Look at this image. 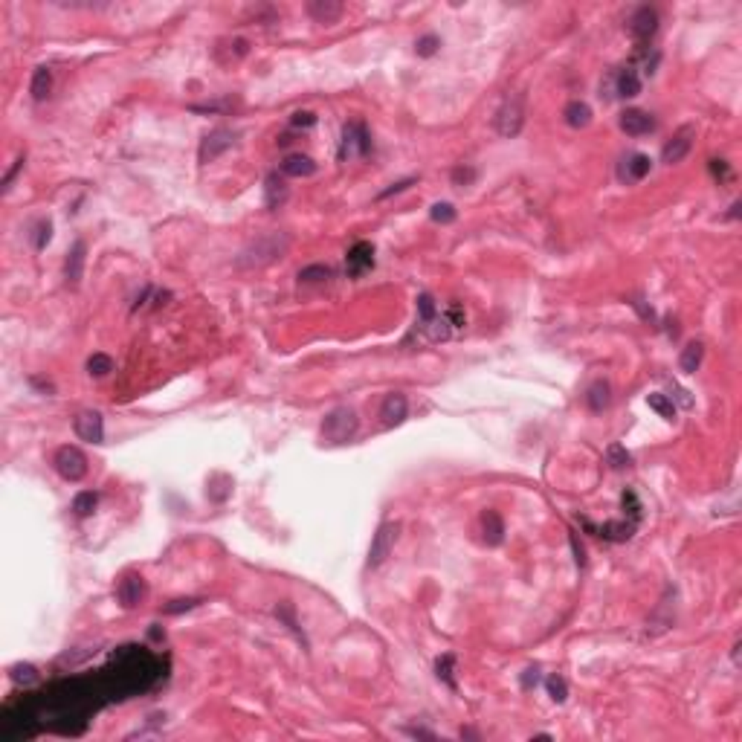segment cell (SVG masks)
<instances>
[{
    "label": "cell",
    "instance_id": "cell-11",
    "mask_svg": "<svg viewBox=\"0 0 742 742\" xmlns=\"http://www.w3.org/2000/svg\"><path fill=\"white\" fill-rule=\"evenodd\" d=\"M374 267V247L369 241H357L348 255H345V273L351 279H360L363 273H369Z\"/></svg>",
    "mask_w": 742,
    "mask_h": 742
},
{
    "label": "cell",
    "instance_id": "cell-22",
    "mask_svg": "<svg viewBox=\"0 0 742 742\" xmlns=\"http://www.w3.org/2000/svg\"><path fill=\"white\" fill-rule=\"evenodd\" d=\"M482 534L487 545H499L505 539V519H501L496 511H485L482 513Z\"/></svg>",
    "mask_w": 742,
    "mask_h": 742
},
{
    "label": "cell",
    "instance_id": "cell-5",
    "mask_svg": "<svg viewBox=\"0 0 742 742\" xmlns=\"http://www.w3.org/2000/svg\"><path fill=\"white\" fill-rule=\"evenodd\" d=\"M525 125V96L516 93L511 99H505V105L499 108L496 113V131L501 136H516Z\"/></svg>",
    "mask_w": 742,
    "mask_h": 742
},
{
    "label": "cell",
    "instance_id": "cell-38",
    "mask_svg": "<svg viewBox=\"0 0 742 742\" xmlns=\"http://www.w3.org/2000/svg\"><path fill=\"white\" fill-rule=\"evenodd\" d=\"M12 682H18V684H35L41 676H38V670L32 667V664H18V667H12Z\"/></svg>",
    "mask_w": 742,
    "mask_h": 742
},
{
    "label": "cell",
    "instance_id": "cell-41",
    "mask_svg": "<svg viewBox=\"0 0 742 742\" xmlns=\"http://www.w3.org/2000/svg\"><path fill=\"white\" fill-rule=\"evenodd\" d=\"M475 177H478V172L473 165H459V169H452V183L456 186H470Z\"/></svg>",
    "mask_w": 742,
    "mask_h": 742
},
{
    "label": "cell",
    "instance_id": "cell-14",
    "mask_svg": "<svg viewBox=\"0 0 742 742\" xmlns=\"http://www.w3.org/2000/svg\"><path fill=\"white\" fill-rule=\"evenodd\" d=\"M406 415H409V400H406V395L392 392V395L383 397V403H380V418H383V423H386V426L403 423Z\"/></svg>",
    "mask_w": 742,
    "mask_h": 742
},
{
    "label": "cell",
    "instance_id": "cell-29",
    "mask_svg": "<svg viewBox=\"0 0 742 742\" xmlns=\"http://www.w3.org/2000/svg\"><path fill=\"white\" fill-rule=\"evenodd\" d=\"M435 676L449 687V690H456L459 684H456V655H441L438 661H435Z\"/></svg>",
    "mask_w": 742,
    "mask_h": 742
},
{
    "label": "cell",
    "instance_id": "cell-6",
    "mask_svg": "<svg viewBox=\"0 0 742 742\" xmlns=\"http://www.w3.org/2000/svg\"><path fill=\"white\" fill-rule=\"evenodd\" d=\"M371 151V139L366 131V122H348L343 128V146H340V160H351V157H366Z\"/></svg>",
    "mask_w": 742,
    "mask_h": 742
},
{
    "label": "cell",
    "instance_id": "cell-36",
    "mask_svg": "<svg viewBox=\"0 0 742 742\" xmlns=\"http://www.w3.org/2000/svg\"><path fill=\"white\" fill-rule=\"evenodd\" d=\"M438 50H441V38H438V35H423V38H418V44H415V53H418L421 58H433Z\"/></svg>",
    "mask_w": 742,
    "mask_h": 742
},
{
    "label": "cell",
    "instance_id": "cell-39",
    "mask_svg": "<svg viewBox=\"0 0 742 742\" xmlns=\"http://www.w3.org/2000/svg\"><path fill=\"white\" fill-rule=\"evenodd\" d=\"M456 215L459 212H456L452 203H435L433 209H429V218H433L435 224H452V221H456Z\"/></svg>",
    "mask_w": 742,
    "mask_h": 742
},
{
    "label": "cell",
    "instance_id": "cell-49",
    "mask_svg": "<svg viewBox=\"0 0 742 742\" xmlns=\"http://www.w3.org/2000/svg\"><path fill=\"white\" fill-rule=\"evenodd\" d=\"M20 169H23V157H18V160H15V165H12V169H9V172H6V177H4V191H6V188H9V183H12V180H15V174H18V172H20Z\"/></svg>",
    "mask_w": 742,
    "mask_h": 742
},
{
    "label": "cell",
    "instance_id": "cell-46",
    "mask_svg": "<svg viewBox=\"0 0 742 742\" xmlns=\"http://www.w3.org/2000/svg\"><path fill=\"white\" fill-rule=\"evenodd\" d=\"M710 174L716 180H728L731 177V169H728V162L725 160H710Z\"/></svg>",
    "mask_w": 742,
    "mask_h": 742
},
{
    "label": "cell",
    "instance_id": "cell-47",
    "mask_svg": "<svg viewBox=\"0 0 742 742\" xmlns=\"http://www.w3.org/2000/svg\"><path fill=\"white\" fill-rule=\"evenodd\" d=\"M537 684H539V670L537 667H528L522 673V690H534Z\"/></svg>",
    "mask_w": 742,
    "mask_h": 742
},
{
    "label": "cell",
    "instance_id": "cell-19",
    "mask_svg": "<svg viewBox=\"0 0 742 742\" xmlns=\"http://www.w3.org/2000/svg\"><path fill=\"white\" fill-rule=\"evenodd\" d=\"M307 15L316 23H337L343 18V4L340 0H310Z\"/></svg>",
    "mask_w": 742,
    "mask_h": 742
},
{
    "label": "cell",
    "instance_id": "cell-40",
    "mask_svg": "<svg viewBox=\"0 0 742 742\" xmlns=\"http://www.w3.org/2000/svg\"><path fill=\"white\" fill-rule=\"evenodd\" d=\"M435 316H438L435 299L429 296V293H421V296H418V319H421V325L429 322V319H435Z\"/></svg>",
    "mask_w": 742,
    "mask_h": 742
},
{
    "label": "cell",
    "instance_id": "cell-7",
    "mask_svg": "<svg viewBox=\"0 0 742 742\" xmlns=\"http://www.w3.org/2000/svg\"><path fill=\"white\" fill-rule=\"evenodd\" d=\"M693 139H696V128H693V125H682V128L673 134V139H667V142H664V148H661V162H664V165H676V162H682V160L690 154V148H693Z\"/></svg>",
    "mask_w": 742,
    "mask_h": 742
},
{
    "label": "cell",
    "instance_id": "cell-2",
    "mask_svg": "<svg viewBox=\"0 0 742 742\" xmlns=\"http://www.w3.org/2000/svg\"><path fill=\"white\" fill-rule=\"evenodd\" d=\"M357 429H360V418L351 406H337V409H331L322 421V438L328 444H345L357 435Z\"/></svg>",
    "mask_w": 742,
    "mask_h": 742
},
{
    "label": "cell",
    "instance_id": "cell-3",
    "mask_svg": "<svg viewBox=\"0 0 742 742\" xmlns=\"http://www.w3.org/2000/svg\"><path fill=\"white\" fill-rule=\"evenodd\" d=\"M53 464H56L58 475L67 478V482H82V478L87 475V456L79 447H70V444L58 447Z\"/></svg>",
    "mask_w": 742,
    "mask_h": 742
},
{
    "label": "cell",
    "instance_id": "cell-30",
    "mask_svg": "<svg viewBox=\"0 0 742 742\" xmlns=\"http://www.w3.org/2000/svg\"><path fill=\"white\" fill-rule=\"evenodd\" d=\"M96 505H99V493L82 490V493H76V499H73V513H76L79 519H87V516L96 511Z\"/></svg>",
    "mask_w": 742,
    "mask_h": 742
},
{
    "label": "cell",
    "instance_id": "cell-51",
    "mask_svg": "<svg viewBox=\"0 0 742 742\" xmlns=\"http://www.w3.org/2000/svg\"><path fill=\"white\" fill-rule=\"evenodd\" d=\"M409 734H412V736H423V739H435L433 731H423V728H409Z\"/></svg>",
    "mask_w": 742,
    "mask_h": 742
},
{
    "label": "cell",
    "instance_id": "cell-13",
    "mask_svg": "<svg viewBox=\"0 0 742 742\" xmlns=\"http://www.w3.org/2000/svg\"><path fill=\"white\" fill-rule=\"evenodd\" d=\"M73 429H76V435L82 441H90V444H102L105 441V421H102L99 412H93V409L79 412L76 421H73Z\"/></svg>",
    "mask_w": 742,
    "mask_h": 742
},
{
    "label": "cell",
    "instance_id": "cell-20",
    "mask_svg": "<svg viewBox=\"0 0 742 742\" xmlns=\"http://www.w3.org/2000/svg\"><path fill=\"white\" fill-rule=\"evenodd\" d=\"M609 403H612V386L603 377L594 380L591 386L586 389V406L591 412H603V409H609Z\"/></svg>",
    "mask_w": 742,
    "mask_h": 742
},
{
    "label": "cell",
    "instance_id": "cell-34",
    "mask_svg": "<svg viewBox=\"0 0 742 742\" xmlns=\"http://www.w3.org/2000/svg\"><path fill=\"white\" fill-rule=\"evenodd\" d=\"M328 279H331V267H325V264H310V267H305L299 273V281L302 284H322Z\"/></svg>",
    "mask_w": 742,
    "mask_h": 742
},
{
    "label": "cell",
    "instance_id": "cell-31",
    "mask_svg": "<svg viewBox=\"0 0 742 742\" xmlns=\"http://www.w3.org/2000/svg\"><path fill=\"white\" fill-rule=\"evenodd\" d=\"M647 403H650V409H655L664 421H673L676 418V403H673V397L670 395H647Z\"/></svg>",
    "mask_w": 742,
    "mask_h": 742
},
{
    "label": "cell",
    "instance_id": "cell-42",
    "mask_svg": "<svg viewBox=\"0 0 742 742\" xmlns=\"http://www.w3.org/2000/svg\"><path fill=\"white\" fill-rule=\"evenodd\" d=\"M50 238H53V224L50 221H41L38 226H35V250H44L46 244H50Z\"/></svg>",
    "mask_w": 742,
    "mask_h": 742
},
{
    "label": "cell",
    "instance_id": "cell-18",
    "mask_svg": "<svg viewBox=\"0 0 742 742\" xmlns=\"http://www.w3.org/2000/svg\"><path fill=\"white\" fill-rule=\"evenodd\" d=\"M84 261H87V244L76 241L73 250H70V255H67V261H64V279H67L70 287H79L82 273H84Z\"/></svg>",
    "mask_w": 742,
    "mask_h": 742
},
{
    "label": "cell",
    "instance_id": "cell-1",
    "mask_svg": "<svg viewBox=\"0 0 742 742\" xmlns=\"http://www.w3.org/2000/svg\"><path fill=\"white\" fill-rule=\"evenodd\" d=\"M287 247H290V238L284 232H270L264 238H258V241H252L241 255H238V267H264L270 261L281 258L287 252Z\"/></svg>",
    "mask_w": 742,
    "mask_h": 742
},
{
    "label": "cell",
    "instance_id": "cell-10",
    "mask_svg": "<svg viewBox=\"0 0 742 742\" xmlns=\"http://www.w3.org/2000/svg\"><path fill=\"white\" fill-rule=\"evenodd\" d=\"M235 146V134L229 128H215L209 131L203 139H200V151H198V160L206 165L212 160H218L224 151H229Z\"/></svg>",
    "mask_w": 742,
    "mask_h": 742
},
{
    "label": "cell",
    "instance_id": "cell-8",
    "mask_svg": "<svg viewBox=\"0 0 742 742\" xmlns=\"http://www.w3.org/2000/svg\"><path fill=\"white\" fill-rule=\"evenodd\" d=\"M655 32H658V12L653 6H638L632 12V18H629V35L641 46H647Z\"/></svg>",
    "mask_w": 742,
    "mask_h": 742
},
{
    "label": "cell",
    "instance_id": "cell-43",
    "mask_svg": "<svg viewBox=\"0 0 742 742\" xmlns=\"http://www.w3.org/2000/svg\"><path fill=\"white\" fill-rule=\"evenodd\" d=\"M200 601L198 597H183V601H172L169 606H162V612L165 615H177V612H183V609H195Z\"/></svg>",
    "mask_w": 742,
    "mask_h": 742
},
{
    "label": "cell",
    "instance_id": "cell-48",
    "mask_svg": "<svg viewBox=\"0 0 742 742\" xmlns=\"http://www.w3.org/2000/svg\"><path fill=\"white\" fill-rule=\"evenodd\" d=\"M415 183V177H409V180H400V183H392V188H386V191H380V198H389V195H395V191H403V188H409Z\"/></svg>",
    "mask_w": 742,
    "mask_h": 742
},
{
    "label": "cell",
    "instance_id": "cell-44",
    "mask_svg": "<svg viewBox=\"0 0 742 742\" xmlns=\"http://www.w3.org/2000/svg\"><path fill=\"white\" fill-rule=\"evenodd\" d=\"M290 125L293 128H310V125H316V113H310V110H296L290 116Z\"/></svg>",
    "mask_w": 742,
    "mask_h": 742
},
{
    "label": "cell",
    "instance_id": "cell-26",
    "mask_svg": "<svg viewBox=\"0 0 742 742\" xmlns=\"http://www.w3.org/2000/svg\"><path fill=\"white\" fill-rule=\"evenodd\" d=\"M264 198H267V206L270 209H276V206H281L284 200H287V183L273 172L270 177H267V183H264Z\"/></svg>",
    "mask_w": 742,
    "mask_h": 742
},
{
    "label": "cell",
    "instance_id": "cell-35",
    "mask_svg": "<svg viewBox=\"0 0 742 742\" xmlns=\"http://www.w3.org/2000/svg\"><path fill=\"white\" fill-rule=\"evenodd\" d=\"M620 508H624V513H627L632 522H641L644 508H641V501H638V496H635L632 490H624V493H620Z\"/></svg>",
    "mask_w": 742,
    "mask_h": 742
},
{
    "label": "cell",
    "instance_id": "cell-33",
    "mask_svg": "<svg viewBox=\"0 0 742 742\" xmlns=\"http://www.w3.org/2000/svg\"><path fill=\"white\" fill-rule=\"evenodd\" d=\"M113 371V357L108 354H93L87 360V374L90 377H108Z\"/></svg>",
    "mask_w": 742,
    "mask_h": 742
},
{
    "label": "cell",
    "instance_id": "cell-23",
    "mask_svg": "<svg viewBox=\"0 0 742 742\" xmlns=\"http://www.w3.org/2000/svg\"><path fill=\"white\" fill-rule=\"evenodd\" d=\"M702 357H705V345L702 343H687L679 354V369L684 374H696L699 366H702Z\"/></svg>",
    "mask_w": 742,
    "mask_h": 742
},
{
    "label": "cell",
    "instance_id": "cell-25",
    "mask_svg": "<svg viewBox=\"0 0 742 742\" xmlns=\"http://www.w3.org/2000/svg\"><path fill=\"white\" fill-rule=\"evenodd\" d=\"M50 90H53V73H50V67H38L35 73H32V84H30L32 99L35 102H44L46 96H50Z\"/></svg>",
    "mask_w": 742,
    "mask_h": 742
},
{
    "label": "cell",
    "instance_id": "cell-17",
    "mask_svg": "<svg viewBox=\"0 0 742 742\" xmlns=\"http://www.w3.org/2000/svg\"><path fill=\"white\" fill-rule=\"evenodd\" d=\"M650 169H653V160L647 157V154H629L624 162H620V180L624 183H641L644 177L650 174Z\"/></svg>",
    "mask_w": 742,
    "mask_h": 742
},
{
    "label": "cell",
    "instance_id": "cell-21",
    "mask_svg": "<svg viewBox=\"0 0 742 742\" xmlns=\"http://www.w3.org/2000/svg\"><path fill=\"white\" fill-rule=\"evenodd\" d=\"M314 172H316V162L307 154H290L281 160V174L287 177H310Z\"/></svg>",
    "mask_w": 742,
    "mask_h": 742
},
{
    "label": "cell",
    "instance_id": "cell-27",
    "mask_svg": "<svg viewBox=\"0 0 742 742\" xmlns=\"http://www.w3.org/2000/svg\"><path fill=\"white\" fill-rule=\"evenodd\" d=\"M206 496H209L212 501H226V499L232 496V478L224 475V473L212 475V478H209V485H206Z\"/></svg>",
    "mask_w": 742,
    "mask_h": 742
},
{
    "label": "cell",
    "instance_id": "cell-4",
    "mask_svg": "<svg viewBox=\"0 0 742 742\" xmlns=\"http://www.w3.org/2000/svg\"><path fill=\"white\" fill-rule=\"evenodd\" d=\"M397 534H400V525L397 522H383L374 539H371V548H369V568H380L386 563L395 551V542H397Z\"/></svg>",
    "mask_w": 742,
    "mask_h": 742
},
{
    "label": "cell",
    "instance_id": "cell-9",
    "mask_svg": "<svg viewBox=\"0 0 742 742\" xmlns=\"http://www.w3.org/2000/svg\"><path fill=\"white\" fill-rule=\"evenodd\" d=\"M146 594H148L146 577L136 571H128L116 586V597H119V603H122V609H136L142 601H146Z\"/></svg>",
    "mask_w": 742,
    "mask_h": 742
},
{
    "label": "cell",
    "instance_id": "cell-24",
    "mask_svg": "<svg viewBox=\"0 0 742 742\" xmlns=\"http://www.w3.org/2000/svg\"><path fill=\"white\" fill-rule=\"evenodd\" d=\"M563 116H565V125L568 128H586L591 122V108L586 102H580V99H574V102L565 105Z\"/></svg>",
    "mask_w": 742,
    "mask_h": 742
},
{
    "label": "cell",
    "instance_id": "cell-32",
    "mask_svg": "<svg viewBox=\"0 0 742 742\" xmlns=\"http://www.w3.org/2000/svg\"><path fill=\"white\" fill-rule=\"evenodd\" d=\"M606 464L612 470H627V467H632V456L627 452L624 444H609V449H606Z\"/></svg>",
    "mask_w": 742,
    "mask_h": 742
},
{
    "label": "cell",
    "instance_id": "cell-15",
    "mask_svg": "<svg viewBox=\"0 0 742 742\" xmlns=\"http://www.w3.org/2000/svg\"><path fill=\"white\" fill-rule=\"evenodd\" d=\"M655 128V119L647 113V110H638V108H629L620 113V131L629 134V136H644Z\"/></svg>",
    "mask_w": 742,
    "mask_h": 742
},
{
    "label": "cell",
    "instance_id": "cell-37",
    "mask_svg": "<svg viewBox=\"0 0 742 742\" xmlns=\"http://www.w3.org/2000/svg\"><path fill=\"white\" fill-rule=\"evenodd\" d=\"M545 687H548V696H551L557 705H563L568 699V684H565L563 676H551V679L545 682Z\"/></svg>",
    "mask_w": 742,
    "mask_h": 742
},
{
    "label": "cell",
    "instance_id": "cell-28",
    "mask_svg": "<svg viewBox=\"0 0 742 742\" xmlns=\"http://www.w3.org/2000/svg\"><path fill=\"white\" fill-rule=\"evenodd\" d=\"M421 331L426 333V340H433V343H444V340H449V331H452V325L447 322V316H435V319L423 322V325H421Z\"/></svg>",
    "mask_w": 742,
    "mask_h": 742
},
{
    "label": "cell",
    "instance_id": "cell-45",
    "mask_svg": "<svg viewBox=\"0 0 742 742\" xmlns=\"http://www.w3.org/2000/svg\"><path fill=\"white\" fill-rule=\"evenodd\" d=\"M447 322H449L452 328H461V325L467 322V316H464V310H461V305H456V302L449 305V310H447Z\"/></svg>",
    "mask_w": 742,
    "mask_h": 742
},
{
    "label": "cell",
    "instance_id": "cell-50",
    "mask_svg": "<svg viewBox=\"0 0 742 742\" xmlns=\"http://www.w3.org/2000/svg\"><path fill=\"white\" fill-rule=\"evenodd\" d=\"M571 548H574V554H577V565H586V551H583V545L577 542V534H571Z\"/></svg>",
    "mask_w": 742,
    "mask_h": 742
},
{
    "label": "cell",
    "instance_id": "cell-12",
    "mask_svg": "<svg viewBox=\"0 0 742 742\" xmlns=\"http://www.w3.org/2000/svg\"><path fill=\"white\" fill-rule=\"evenodd\" d=\"M583 525H586L589 531H594L597 537H603L606 542H627V539H632V534L638 531V522H632V519L603 522V525H591L589 519H583Z\"/></svg>",
    "mask_w": 742,
    "mask_h": 742
},
{
    "label": "cell",
    "instance_id": "cell-16",
    "mask_svg": "<svg viewBox=\"0 0 742 742\" xmlns=\"http://www.w3.org/2000/svg\"><path fill=\"white\" fill-rule=\"evenodd\" d=\"M612 82H615V93L612 96H620V99H635V96L641 93V76H638L635 67L615 70Z\"/></svg>",
    "mask_w": 742,
    "mask_h": 742
}]
</instances>
